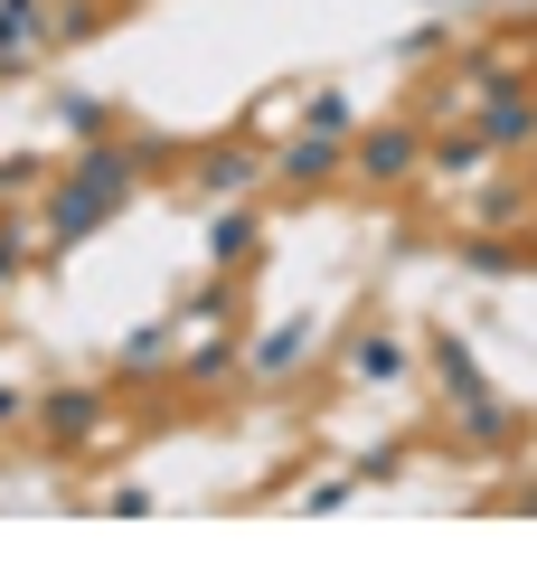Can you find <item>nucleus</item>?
Returning a JSON list of instances; mask_svg holds the SVG:
<instances>
[{"label":"nucleus","mask_w":537,"mask_h":566,"mask_svg":"<svg viewBox=\"0 0 537 566\" xmlns=\"http://www.w3.org/2000/svg\"><path fill=\"white\" fill-rule=\"evenodd\" d=\"M302 349H312V322H293V331H274V340L255 349V368H264V378H274V368H293Z\"/></svg>","instance_id":"10"},{"label":"nucleus","mask_w":537,"mask_h":566,"mask_svg":"<svg viewBox=\"0 0 537 566\" xmlns=\"http://www.w3.org/2000/svg\"><path fill=\"white\" fill-rule=\"evenodd\" d=\"M312 133H349V95H312Z\"/></svg>","instance_id":"14"},{"label":"nucleus","mask_w":537,"mask_h":566,"mask_svg":"<svg viewBox=\"0 0 537 566\" xmlns=\"http://www.w3.org/2000/svg\"><path fill=\"white\" fill-rule=\"evenodd\" d=\"M133 189V151H85L76 161V180L57 189V208H48V227H57V245H76V237H95L104 218H114V199Z\"/></svg>","instance_id":"1"},{"label":"nucleus","mask_w":537,"mask_h":566,"mask_svg":"<svg viewBox=\"0 0 537 566\" xmlns=\"http://www.w3.org/2000/svg\"><path fill=\"white\" fill-rule=\"evenodd\" d=\"M481 142H537V95H491L481 104Z\"/></svg>","instance_id":"5"},{"label":"nucleus","mask_w":537,"mask_h":566,"mask_svg":"<svg viewBox=\"0 0 537 566\" xmlns=\"http://www.w3.org/2000/svg\"><path fill=\"white\" fill-rule=\"evenodd\" d=\"M10 274H20V245H10V237H0V283H10Z\"/></svg>","instance_id":"16"},{"label":"nucleus","mask_w":537,"mask_h":566,"mask_svg":"<svg viewBox=\"0 0 537 566\" xmlns=\"http://www.w3.org/2000/svg\"><path fill=\"white\" fill-rule=\"evenodd\" d=\"M349 368H358V378H397L406 349H397V340H358V349H349Z\"/></svg>","instance_id":"11"},{"label":"nucleus","mask_w":537,"mask_h":566,"mask_svg":"<svg viewBox=\"0 0 537 566\" xmlns=\"http://www.w3.org/2000/svg\"><path fill=\"white\" fill-rule=\"evenodd\" d=\"M123 359H133V368H151V359H170V331H160V322H151V331H133V340H123Z\"/></svg>","instance_id":"13"},{"label":"nucleus","mask_w":537,"mask_h":566,"mask_svg":"<svg viewBox=\"0 0 537 566\" xmlns=\"http://www.w3.org/2000/svg\"><path fill=\"white\" fill-rule=\"evenodd\" d=\"M462 255H472L481 274H518V264H528V255H518V245H499V237H472V245H462Z\"/></svg>","instance_id":"12"},{"label":"nucleus","mask_w":537,"mask_h":566,"mask_svg":"<svg viewBox=\"0 0 537 566\" xmlns=\"http://www.w3.org/2000/svg\"><path fill=\"white\" fill-rule=\"evenodd\" d=\"M208 255H218V264H245V255H255V218H245V208H227V218L208 227Z\"/></svg>","instance_id":"7"},{"label":"nucleus","mask_w":537,"mask_h":566,"mask_svg":"<svg viewBox=\"0 0 537 566\" xmlns=\"http://www.w3.org/2000/svg\"><path fill=\"white\" fill-rule=\"evenodd\" d=\"M236 368V322L218 331V340H199V359H189V387H208V378H227Z\"/></svg>","instance_id":"8"},{"label":"nucleus","mask_w":537,"mask_h":566,"mask_svg":"<svg viewBox=\"0 0 537 566\" xmlns=\"http://www.w3.org/2000/svg\"><path fill=\"white\" fill-rule=\"evenodd\" d=\"M10 416H20V387H0V424H10Z\"/></svg>","instance_id":"17"},{"label":"nucleus","mask_w":537,"mask_h":566,"mask_svg":"<svg viewBox=\"0 0 537 566\" xmlns=\"http://www.w3.org/2000/svg\"><path fill=\"white\" fill-rule=\"evenodd\" d=\"M39 416H48V434H57V444H76V434H95V424H104V397H95V387H57Z\"/></svg>","instance_id":"3"},{"label":"nucleus","mask_w":537,"mask_h":566,"mask_svg":"<svg viewBox=\"0 0 537 566\" xmlns=\"http://www.w3.org/2000/svg\"><path fill=\"white\" fill-rule=\"evenodd\" d=\"M339 170V151H330V133H302V142H283V161H274V180H293V189H320Z\"/></svg>","instance_id":"4"},{"label":"nucleus","mask_w":537,"mask_h":566,"mask_svg":"<svg viewBox=\"0 0 537 566\" xmlns=\"http://www.w3.org/2000/svg\"><path fill=\"white\" fill-rule=\"evenodd\" d=\"M434 170H453V180H462V170H481V142H443V151H434Z\"/></svg>","instance_id":"15"},{"label":"nucleus","mask_w":537,"mask_h":566,"mask_svg":"<svg viewBox=\"0 0 537 566\" xmlns=\"http://www.w3.org/2000/svg\"><path fill=\"white\" fill-rule=\"evenodd\" d=\"M0 66H10V48H0Z\"/></svg>","instance_id":"18"},{"label":"nucleus","mask_w":537,"mask_h":566,"mask_svg":"<svg viewBox=\"0 0 537 566\" xmlns=\"http://www.w3.org/2000/svg\"><path fill=\"white\" fill-rule=\"evenodd\" d=\"M255 170H264V161H255V151H236V142H218V151H199V180H208V189H245Z\"/></svg>","instance_id":"6"},{"label":"nucleus","mask_w":537,"mask_h":566,"mask_svg":"<svg viewBox=\"0 0 537 566\" xmlns=\"http://www.w3.org/2000/svg\"><path fill=\"white\" fill-rule=\"evenodd\" d=\"M415 161H424V142L406 133V123H397V133H368V142H358V180H406Z\"/></svg>","instance_id":"2"},{"label":"nucleus","mask_w":537,"mask_h":566,"mask_svg":"<svg viewBox=\"0 0 537 566\" xmlns=\"http://www.w3.org/2000/svg\"><path fill=\"white\" fill-rule=\"evenodd\" d=\"M29 39H39V0H0V48L29 57Z\"/></svg>","instance_id":"9"}]
</instances>
